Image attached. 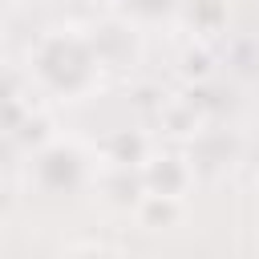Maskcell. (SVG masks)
<instances>
[{"mask_svg": "<svg viewBox=\"0 0 259 259\" xmlns=\"http://www.w3.org/2000/svg\"><path fill=\"white\" fill-rule=\"evenodd\" d=\"M24 85L53 109L61 105H81L101 93L109 69L101 61V49L93 40L89 24H49L24 45L20 61Z\"/></svg>", "mask_w": 259, "mask_h": 259, "instance_id": "6da1fadb", "label": "cell"}, {"mask_svg": "<svg viewBox=\"0 0 259 259\" xmlns=\"http://www.w3.org/2000/svg\"><path fill=\"white\" fill-rule=\"evenodd\" d=\"M24 158H28L24 162L28 190H36L40 198H81L97 190V178L105 170L101 150L81 142L77 134H57L53 142H45Z\"/></svg>", "mask_w": 259, "mask_h": 259, "instance_id": "7a4b0ae2", "label": "cell"}, {"mask_svg": "<svg viewBox=\"0 0 259 259\" xmlns=\"http://www.w3.org/2000/svg\"><path fill=\"white\" fill-rule=\"evenodd\" d=\"M53 113H57V109L45 105V101L24 85V77H12L8 101H4V134H8V142H12L16 150L32 154V150H40L45 142H53V138L61 134Z\"/></svg>", "mask_w": 259, "mask_h": 259, "instance_id": "3957f363", "label": "cell"}, {"mask_svg": "<svg viewBox=\"0 0 259 259\" xmlns=\"http://www.w3.org/2000/svg\"><path fill=\"white\" fill-rule=\"evenodd\" d=\"M93 28V40L101 49V61L109 73H130L138 61H142V49H146V32L138 24H130L125 16L117 12H105L101 20L89 24Z\"/></svg>", "mask_w": 259, "mask_h": 259, "instance_id": "277c9868", "label": "cell"}, {"mask_svg": "<svg viewBox=\"0 0 259 259\" xmlns=\"http://www.w3.org/2000/svg\"><path fill=\"white\" fill-rule=\"evenodd\" d=\"M142 182H146V194H158V198H182L194 190L198 182V170L194 162L182 154V150H154V158L142 166Z\"/></svg>", "mask_w": 259, "mask_h": 259, "instance_id": "5b68a950", "label": "cell"}, {"mask_svg": "<svg viewBox=\"0 0 259 259\" xmlns=\"http://www.w3.org/2000/svg\"><path fill=\"white\" fill-rule=\"evenodd\" d=\"M210 130V113L198 93H174L158 105V134L170 142H198Z\"/></svg>", "mask_w": 259, "mask_h": 259, "instance_id": "8992f818", "label": "cell"}, {"mask_svg": "<svg viewBox=\"0 0 259 259\" xmlns=\"http://www.w3.org/2000/svg\"><path fill=\"white\" fill-rule=\"evenodd\" d=\"M231 24V0H182L178 8V24L190 45H214Z\"/></svg>", "mask_w": 259, "mask_h": 259, "instance_id": "52a82bcc", "label": "cell"}, {"mask_svg": "<svg viewBox=\"0 0 259 259\" xmlns=\"http://www.w3.org/2000/svg\"><path fill=\"white\" fill-rule=\"evenodd\" d=\"M154 150H158L154 134L138 130V125H125V130H113L101 142V162L105 166H117V170H142L154 158Z\"/></svg>", "mask_w": 259, "mask_h": 259, "instance_id": "ba28073f", "label": "cell"}, {"mask_svg": "<svg viewBox=\"0 0 259 259\" xmlns=\"http://www.w3.org/2000/svg\"><path fill=\"white\" fill-rule=\"evenodd\" d=\"M105 206L121 210V214H134L146 198V182H142V170H117V166H105L101 178H97V190H93Z\"/></svg>", "mask_w": 259, "mask_h": 259, "instance_id": "9c48e42d", "label": "cell"}, {"mask_svg": "<svg viewBox=\"0 0 259 259\" xmlns=\"http://www.w3.org/2000/svg\"><path fill=\"white\" fill-rule=\"evenodd\" d=\"M178 8H182V0H117L113 12L125 16L130 24H138L142 32H150V28H174Z\"/></svg>", "mask_w": 259, "mask_h": 259, "instance_id": "30bf717a", "label": "cell"}, {"mask_svg": "<svg viewBox=\"0 0 259 259\" xmlns=\"http://www.w3.org/2000/svg\"><path fill=\"white\" fill-rule=\"evenodd\" d=\"M182 214H186L182 198H158V194H146L142 206L134 210L138 227H146V231H170V227L182 223Z\"/></svg>", "mask_w": 259, "mask_h": 259, "instance_id": "8fae6325", "label": "cell"}, {"mask_svg": "<svg viewBox=\"0 0 259 259\" xmlns=\"http://www.w3.org/2000/svg\"><path fill=\"white\" fill-rule=\"evenodd\" d=\"M61 259H125V251H117L113 243H101V239H85V243H73Z\"/></svg>", "mask_w": 259, "mask_h": 259, "instance_id": "7c38bea8", "label": "cell"}, {"mask_svg": "<svg viewBox=\"0 0 259 259\" xmlns=\"http://www.w3.org/2000/svg\"><path fill=\"white\" fill-rule=\"evenodd\" d=\"M255 190H259V174H255Z\"/></svg>", "mask_w": 259, "mask_h": 259, "instance_id": "4fadbf2b", "label": "cell"}]
</instances>
